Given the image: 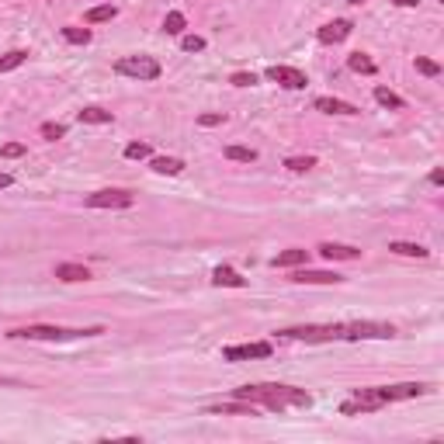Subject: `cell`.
Segmentation results:
<instances>
[{"mask_svg": "<svg viewBox=\"0 0 444 444\" xmlns=\"http://www.w3.org/2000/svg\"><path fill=\"white\" fill-rule=\"evenodd\" d=\"M237 399H247L254 406H264V409H306L313 406V396L306 389H295V385H278V382H257V385H240L233 389Z\"/></svg>", "mask_w": 444, "mask_h": 444, "instance_id": "1", "label": "cell"}, {"mask_svg": "<svg viewBox=\"0 0 444 444\" xmlns=\"http://www.w3.org/2000/svg\"><path fill=\"white\" fill-rule=\"evenodd\" d=\"M104 333L101 326H87V330H66V326H21L11 330V340H73V337H98Z\"/></svg>", "mask_w": 444, "mask_h": 444, "instance_id": "2", "label": "cell"}, {"mask_svg": "<svg viewBox=\"0 0 444 444\" xmlns=\"http://www.w3.org/2000/svg\"><path fill=\"white\" fill-rule=\"evenodd\" d=\"M382 406H389V403H385L382 389L371 385V389H354V392L340 403V413H344V416H358V413H375V409H382Z\"/></svg>", "mask_w": 444, "mask_h": 444, "instance_id": "3", "label": "cell"}, {"mask_svg": "<svg viewBox=\"0 0 444 444\" xmlns=\"http://www.w3.org/2000/svg\"><path fill=\"white\" fill-rule=\"evenodd\" d=\"M396 337V326L392 323H344L340 326V340H389Z\"/></svg>", "mask_w": 444, "mask_h": 444, "instance_id": "4", "label": "cell"}, {"mask_svg": "<svg viewBox=\"0 0 444 444\" xmlns=\"http://www.w3.org/2000/svg\"><path fill=\"white\" fill-rule=\"evenodd\" d=\"M278 337L306 340V344H326V340H340V323H333V326H288V330H278Z\"/></svg>", "mask_w": 444, "mask_h": 444, "instance_id": "5", "label": "cell"}, {"mask_svg": "<svg viewBox=\"0 0 444 444\" xmlns=\"http://www.w3.org/2000/svg\"><path fill=\"white\" fill-rule=\"evenodd\" d=\"M115 70L122 77H136V80H156L160 77V63L153 56H125L115 63Z\"/></svg>", "mask_w": 444, "mask_h": 444, "instance_id": "6", "label": "cell"}, {"mask_svg": "<svg viewBox=\"0 0 444 444\" xmlns=\"http://www.w3.org/2000/svg\"><path fill=\"white\" fill-rule=\"evenodd\" d=\"M87 208H132L136 194L132 191H122V187H108V191H94L84 198Z\"/></svg>", "mask_w": 444, "mask_h": 444, "instance_id": "7", "label": "cell"}, {"mask_svg": "<svg viewBox=\"0 0 444 444\" xmlns=\"http://www.w3.org/2000/svg\"><path fill=\"white\" fill-rule=\"evenodd\" d=\"M271 344L268 340H257V344H237V347H226L222 358L226 361H250V358H271Z\"/></svg>", "mask_w": 444, "mask_h": 444, "instance_id": "8", "label": "cell"}, {"mask_svg": "<svg viewBox=\"0 0 444 444\" xmlns=\"http://www.w3.org/2000/svg\"><path fill=\"white\" fill-rule=\"evenodd\" d=\"M268 80H275V84H281V87H288V91H302L309 80H306V73L302 70H292V66H271L268 70Z\"/></svg>", "mask_w": 444, "mask_h": 444, "instance_id": "9", "label": "cell"}, {"mask_svg": "<svg viewBox=\"0 0 444 444\" xmlns=\"http://www.w3.org/2000/svg\"><path fill=\"white\" fill-rule=\"evenodd\" d=\"M351 32H354L351 21H330V25H323V28L316 32V39H320L323 46H337V42L351 39Z\"/></svg>", "mask_w": 444, "mask_h": 444, "instance_id": "10", "label": "cell"}, {"mask_svg": "<svg viewBox=\"0 0 444 444\" xmlns=\"http://www.w3.org/2000/svg\"><path fill=\"white\" fill-rule=\"evenodd\" d=\"M292 281H295V285H337V281H344V278H340V275H330V271H309V268H302V271L292 275Z\"/></svg>", "mask_w": 444, "mask_h": 444, "instance_id": "11", "label": "cell"}, {"mask_svg": "<svg viewBox=\"0 0 444 444\" xmlns=\"http://www.w3.org/2000/svg\"><path fill=\"white\" fill-rule=\"evenodd\" d=\"M208 413H230V416H257V406L254 403H247V399H237V403H215V406H208Z\"/></svg>", "mask_w": 444, "mask_h": 444, "instance_id": "12", "label": "cell"}, {"mask_svg": "<svg viewBox=\"0 0 444 444\" xmlns=\"http://www.w3.org/2000/svg\"><path fill=\"white\" fill-rule=\"evenodd\" d=\"M320 254L326 261H358L361 250L358 247H347V243H320Z\"/></svg>", "mask_w": 444, "mask_h": 444, "instance_id": "13", "label": "cell"}, {"mask_svg": "<svg viewBox=\"0 0 444 444\" xmlns=\"http://www.w3.org/2000/svg\"><path fill=\"white\" fill-rule=\"evenodd\" d=\"M313 104H316V111H326V115H358V108H354V104L337 101V98H316Z\"/></svg>", "mask_w": 444, "mask_h": 444, "instance_id": "14", "label": "cell"}, {"mask_svg": "<svg viewBox=\"0 0 444 444\" xmlns=\"http://www.w3.org/2000/svg\"><path fill=\"white\" fill-rule=\"evenodd\" d=\"M212 281H215L219 288H222V285H226V288H243V285H247V278H240L233 268H215V271H212Z\"/></svg>", "mask_w": 444, "mask_h": 444, "instance_id": "15", "label": "cell"}, {"mask_svg": "<svg viewBox=\"0 0 444 444\" xmlns=\"http://www.w3.org/2000/svg\"><path fill=\"white\" fill-rule=\"evenodd\" d=\"M56 278H59V281H87L91 271H87L84 264H73V261H70V264H56Z\"/></svg>", "mask_w": 444, "mask_h": 444, "instance_id": "16", "label": "cell"}, {"mask_svg": "<svg viewBox=\"0 0 444 444\" xmlns=\"http://www.w3.org/2000/svg\"><path fill=\"white\" fill-rule=\"evenodd\" d=\"M389 250H392V254H399V257H416V261H423V257L430 254L427 247H420V243H406V240H392V243H389Z\"/></svg>", "mask_w": 444, "mask_h": 444, "instance_id": "17", "label": "cell"}, {"mask_svg": "<svg viewBox=\"0 0 444 444\" xmlns=\"http://www.w3.org/2000/svg\"><path fill=\"white\" fill-rule=\"evenodd\" d=\"M309 261V250H285V254H278L275 257V268H299V264H306Z\"/></svg>", "mask_w": 444, "mask_h": 444, "instance_id": "18", "label": "cell"}, {"mask_svg": "<svg viewBox=\"0 0 444 444\" xmlns=\"http://www.w3.org/2000/svg\"><path fill=\"white\" fill-rule=\"evenodd\" d=\"M80 122L84 125H108L111 122V111H104V108H84L80 111Z\"/></svg>", "mask_w": 444, "mask_h": 444, "instance_id": "19", "label": "cell"}, {"mask_svg": "<svg viewBox=\"0 0 444 444\" xmlns=\"http://www.w3.org/2000/svg\"><path fill=\"white\" fill-rule=\"evenodd\" d=\"M153 170H156V174H181L184 163H181L177 156H153Z\"/></svg>", "mask_w": 444, "mask_h": 444, "instance_id": "20", "label": "cell"}, {"mask_svg": "<svg viewBox=\"0 0 444 444\" xmlns=\"http://www.w3.org/2000/svg\"><path fill=\"white\" fill-rule=\"evenodd\" d=\"M375 101H378L382 108H392V111H399V108H403V98H399V94H392L389 87H375Z\"/></svg>", "mask_w": 444, "mask_h": 444, "instance_id": "21", "label": "cell"}, {"mask_svg": "<svg viewBox=\"0 0 444 444\" xmlns=\"http://www.w3.org/2000/svg\"><path fill=\"white\" fill-rule=\"evenodd\" d=\"M25 59H28V53H25V49L4 53V56H0V73H8V70H18V66H21Z\"/></svg>", "mask_w": 444, "mask_h": 444, "instance_id": "22", "label": "cell"}, {"mask_svg": "<svg viewBox=\"0 0 444 444\" xmlns=\"http://www.w3.org/2000/svg\"><path fill=\"white\" fill-rule=\"evenodd\" d=\"M115 15H118V8L101 4V8H91V11H87V21H91V25H101V21H111Z\"/></svg>", "mask_w": 444, "mask_h": 444, "instance_id": "23", "label": "cell"}, {"mask_svg": "<svg viewBox=\"0 0 444 444\" xmlns=\"http://www.w3.org/2000/svg\"><path fill=\"white\" fill-rule=\"evenodd\" d=\"M347 66H351L354 73H375V63H371L364 53H351V56H347Z\"/></svg>", "mask_w": 444, "mask_h": 444, "instance_id": "24", "label": "cell"}, {"mask_svg": "<svg viewBox=\"0 0 444 444\" xmlns=\"http://www.w3.org/2000/svg\"><path fill=\"white\" fill-rule=\"evenodd\" d=\"M184 25H187V21H184V15H181V11H170V15L163 18V32H167V35H181V32H184Z\"/></svg>", "mask_w": 444, "mask_h": 444, "instance_id": "25", "label": "cell"}, {"mask_svg": "<svg viewBox=\"0 0 444 444\" xmlns=\"http://www.w3.org/2000/svg\"><path fill=\"white\" fill-rule=\"evenodd\" d=\"M285 167H288L292 174H306V170H313V167H316V156H288V160H285Z\"/></svg>", "mask_w": 444, "mask_h": 444, "instance_id": "26", "label": "cell"}, {"mask_svg": "<svg viewBox=\"0 0 444 444\" xmlns=\"http://www.w3.org/2000/svg\"><path fill=\"white\" fill-rule=\"evenodd\" d=\"M63 39L73 42V46H87L91 42V28H73L70 25V28H63Z\"/></svg>", "mask_w": 444, "mask_h": 444, "instance_id": "27", "label": "cell"}, {"mask_svg": "<svg viewBox=\"0 0 444 444\" xmlns=\"http://www.w3.org/2000/svg\"><path fill=\"white\" fill-rule=\"evenodd\" d=\"M226 156L237 160V163H254V160H257V153L247 149V146H226Z\"/></svg>", "mask_w": 444, "mask_h": 444, "instance_id": "28", "label": "cell"}, {"mask_svg": "<svg viewBox=\"0 0 444 444\" xmlns=\"http://www.w3.org/2000/svg\"><path fill=\"white\" fill-rule=\"evenodd\" d=\"M39 132H42V139L56 142V139H63V136H66V125H63V122H46Z\"/></svg>", "mask_w": 444, "mask_h": 444, "instance_id": "29", "label": "cell"}, {"mask_svg": "<svg viewBox=\"0 0 444 444\" xmlns=\"http://www.w3.org/2000/svg\"><path fill=\"white\" fill-rule=\"evenodd\" d=\"M125 156H129V160H149L153 149H149L146 142H132V146H125Z\"/></svg>", "mask_w": 444, "mask_h": 444, "instance_id": "30", "label": "cell"}, {"mask_svg": "<svg viewBox=\"0 0 444 444\" xmlns=\"http://www.w3.org/2000/svg\"><path fill=\"white\" fill-rule=\"evenodd\" d=\"M181 49H184V53H201V49H205V39H201V35H184V39H181Z\"/></svg>", "mask_w": 444, "mask_h": 444, "instance_id": "31", "label": "cell"}, {"mask_svg": "<svg viewBox=\"0 0 444 444\" xmlns=\"http://www.w3.org/2000/svg\"><path fill=\"white\" fill-rule=\"evenodd\" d=\"M416 70H420L423 77H441V66H437L434 59H423V56H416Z\"/></svg>", "mask_w": 444, "mask_h": 444, "instance_id": "32", "label": "cell"}, {"mask_svg": "<svg viewBox=\"0 0 444 444\" xmlns=\"http://www.w3.org/2000/svg\"><path fill=\"white\" fill-rule=\"evenodd\" d=\"M230 84H233V87H254V84H257V73H233Z\"/></svg>", "mask_w": 444, "mask_h": 444, "instance_id": "33", "label": "cell"}, {"mask_svg": "<svg viewBox=\"0 0 444 444\" xmlns=\"http://www.w3.org/2000/svg\"><path fill=\"white\" fill-rule=\"evenodd\" d=\"M25 153V146L21 142H8L4 149H0V156H8V160H15V156H21Z\"/></svg>", "mask_w": 444, "mask_h": 444, "instance_id": "34", "label": "cell"}, {"mask_svg": "<svg viewBox=\"0 0 444 444\" xmlns=\"http://www.w3.org/2000/svg\"><path fill=\"white\" fill-rule=\"evenodd\" d=\"M226 118L222 115H198V125H205V129H212V125H222Z\"/></svg>", "mask_w": 444, "mask_h": 444, "instance_id": "35", "label": "cell"}, {"mask_svg": "<svg viewBox=\"0 0 444 444\" xmlns=\"http://www.w3.org/2000/svg\"><path fill=\"white\" fill-rule=\"evenodd\" d=\"M15 184V177L11 174H4V170H0V191H4V187H11Z\"/></svg>", "mask_w": 444, "mask_h": 444, "instance_id": "36", "label": "cell"}, {"mask_svg": "<svg viewBox=\"0 0 444 444\" xmlns=\"http://www.w3.org/2000/svg\"><path fill=\"white\" fill-rule=\"evenodd\" d=\"M430 184H444V174L441 170H430Z\"/></svg>", "mask_w": 444, "mask_h": 444, "instance_id": "37", "label": "cell"}, {"mask_svg": "<svg viewBox=\"0 0 444 444\" xmlns=\"http://www.w3.org/2000/svg\"><path fill=\"white\" fill-rule=\"evenodd\" d=\"M392 4H399V8H416L420 0H392Z\"/></svg>", "mask_w": 444, "mask_h": 444, "instance_id": "38", "label": "cell"}, {"mask_svg": "<svg viewBox=\"0 0 444 444\" xmlns=\"http://www.w3.org/2000/svg\"><path fill=\"white\" fill-rule=\"evenodd\" d=\"M0 385H15V378H4V375H0Z\"/></svg>", "mask_w": 444, "mask_h": 444, "instance_id": "39", "label": "cell"}, {"mask_svg": "<svg viewBox=\"0 0 444 444\" xmlns=\"http://www.w3.org/2000/svg\"><path fill=\"white\" fill-rule=\"evenodd\" d=\"M351 4H364V0H351Z\"/></svg>", "mask_w": 444, "mask_h": 444, "instance_id": "40", "label": "cell"}]
</instances>
